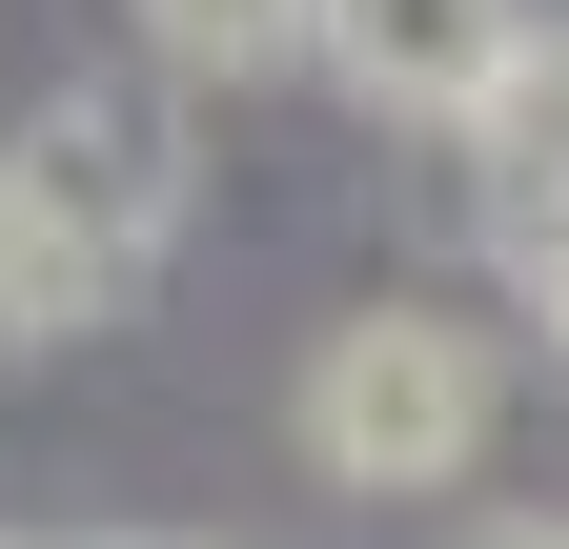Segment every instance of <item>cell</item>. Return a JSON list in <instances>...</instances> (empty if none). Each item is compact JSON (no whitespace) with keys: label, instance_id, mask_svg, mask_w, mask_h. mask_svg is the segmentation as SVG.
Segmentation results:
<instances>
[{"label":"cell","instance_id":"cell-8","mask_svg":"<svg viewBox=\"0 0 569 549\" xmlns=\"http://www.w3.org/2000/svg\"><path fill=\"white\" fill-rule=\"evenodd\" d=\"M448 549H569V509H488V529H448Z\"/></svg>","mask_w":569,"mask_h":549},{"label":"cell","instance_id":"cell-2","mask_svg":"<svg viewBox=\"0 0 569 549\" xmlns=\"http://www.w3.org/2000/svg\"><path fill=\"white\" fill-rule=\"evenodd\" d=\"M0 183L61 244H102L122 286H163V244H183V102L163 82H61V102L0 122Z\"/></svg>","mask_w":569,"mask_h":549},{"label":"cell","instance_id":"cell-6","mask_svg":"<svg viewBox=\"0 0 569 549\" xmlns=\"http://www.w3.org/2000/svg\"><path fill=\"white\" fill-rule=\"evenodd\" d=\"M122 306H142L122 264H102V244H61L41 203L0 183V347H82V326H122Z\"/></svg>","mask_w":569,"mask_h":549},{"label":"cell","instance_id":"cell-3","mask_svg":"<svg viewBox=\"0 0 569 549\" xmlns=\"http://www.w3.org/2000/svg\"><path fill=\"white\" fill-rule=\"evenodd\" d=\"M529 21H549V0H326L306 61H326L367 122H427V143H448V122L529 61Z\"/></svg>","mask_w":569,"mask_h":549},{"label":"cell","instance_id":"cell-7","mask_svg":"<svg viewBox=\"0 0 569 549\" xmlns=\"http://www.w3.org/2000/svg\"><path fill=\"white\" fill-rule=\"evenodd\" d=\"M488 264H509V306H529L549 347H569V224H529V244H488Z\"/></svg>","mask_w":569,"mask_h":549},{"label":"cell","instance_id":"cell-5","mask_svg":"<svg viewBox=\"0 0 569 549\" xmlns=\"http://www.w3.org/2000/svg\"><path fill=\"white\" fill-rule=\"evenodd\" d=\"M122 21H142V82H163V102L183 82L244 102V82H306V21H326V0H122Z\"/></svg>","mask_w":569,"mask_h":549},{"label":"cell","instance_id":"cell-4","mask_svg":"<svg viewBox=\"0 0 569 549\" xmlns=\"http://www.w3.org/2000/svg\"><path fill=\"white\" fill-rule=\"evenodd\" d=\"M448 163H468V203H488V244L569 224V21H529V61L448 122Z\"/></svg>","mask_w":569,"mask_h":549},{"label":"cell","instance_id":"cell-9","mask_svg":"<svg viewBox=\"0 0 569 549\" xmlns=\"http://www.w3.org/2000/svg\"><path fill=\"white\" fill-rule=\"evenodd\" d=\"M82 549H183V529H82Z\"/></svg>","mask_w":569,"mask_h":549},{"label":"cell","instance_id":"cell-1","mask_svg":"<svg viewBox=\"0 0 569 549\" xmlns=\"http://www.w3.org/2000/svg\"><path fill=\"white\" fill-rule=\"evenodd\" d=\"M488 428H509V347H488L468 306H346L306 347V468L346 509H427L468 489Z\"/></svg>","mask_w":569,"mask_h":549}]
</instances>
